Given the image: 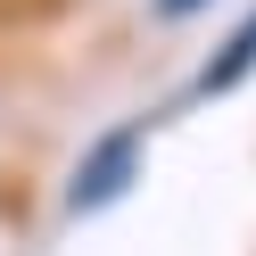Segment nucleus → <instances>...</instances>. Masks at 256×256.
<instances>
[{"instance_id": "f03ea898", "label": "nucleus", "mask_w": 256, "mask_h": 256, "mask_svg": "<svg viewBox=\"0 0 256 256\" xmlns=\"http://www.w3.org/2000/svg\"><path fill=\"white\" fill-rule=\"evenodd\" d=\"M256 74V8L240 17V34L223 42V58H206V74H198V91L215 100V91H232V83H248Z\"/></svg>"}, {"instance_id": "7ed1b4c3", "label": "nucleus", "mask_w": 256, "mask_h": 256, "mask_svg": "<svg viewBox=\"0 0 256 256\" xmlns=\"http://www.w3.org/2000/svg\"><path fill=\"white\" fill-rule=\"evenodd\" d=\"M157 8H166V17H190V8H198V0H157Z\"/></svg>"}, {"instance_id": "f257e3e1", "label": "nucleus", "mask_w": 256, "mask_h": 256, "mask_svg": "<svg viewBox=\"0 0 256 256\" xmlns=\"http://www.w3.org/2000/svg\"><path fill=\"white\" fill-rule=\"evenodd\" d=\"M132 166H140V124H116V132H108L100 149L74 166V190H66V206L83 215V206H108V198H124V190H132Z\"/></svg>"}]
</instances>
